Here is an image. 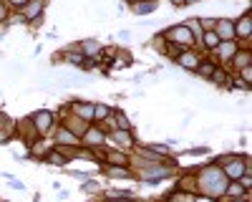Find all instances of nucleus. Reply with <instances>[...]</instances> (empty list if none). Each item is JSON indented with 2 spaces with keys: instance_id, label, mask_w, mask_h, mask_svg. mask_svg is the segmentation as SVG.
Wrapping results in <instances>:
<instances>
[{
  "instance_id": "nucleus-1",
  "label": "nucleus",
  "mask_w": 252,
  "mask_h": 202,
  "mask_svg": "<svg viewBox=\"0 0 252 202\" xmlns=\"http://www.w3.org/2000/svg\"><path fill=\"white\" fill-rule=\"evenodd\" d=\"M227 177L222 172V167H217L215 162L209 165H202L197 169V195L199 197H207V200H220L224 195V187H227Z\"/></svg>"
},
{
  "instance_id": "nucleus-2",
  "label": "nucleus",
  "mask_w": 252,
  "mask_h": 202,
  "mask_svg": "<svg viewBox=\"0 0 252 202\" xmlns=\"http://www.w3.org/2000/svg\"><path fill=\"white\" fill-rule=\"evenodd\" d=\"M161 35H164L166 43H172L177 48H194V35L189 33V28L184 23H174L169 28H164Z\"/></svg>"
},
{
  "instance_id": "nucleus-3",
  "label": "nucleus",
  "mask_w": 252,
  "mask_h": 202,
  "mask_svg": "<svg viewBox=\"0 0 252 202\" xmlns=\"http://www.w3.org/2000/svg\"><path fill=\"white\" fill-rule=\"evenodd\" d=\"M106 147L109 149H119V152H134L136 147V136L134 132H124V129H111L106 134Z\"/></svg>"
},
{
  "instance_id": "nucleus-4",
  "label": "nucleus",
  "mask_w": 252,
  "mask_h": 202,
  "mask_svg": "<svg viewBox=\"0 0 252 202\" xmlns=\"http://www.w3.org/2000/svg\"><path fill=\"white\" fill-rule=\"evenodd\" d=\"M222 172H224V177L229 179V182H235V179H240L245 172H252V165H250V157L247 154H232V159L227 162V165L222 167Z\"/></svg>"
},
{
  "instance_id": "nucleus-5",
  "label": "nucleus",
  "mask_w": 252,
  "mask_h": 202,
  "mask_svg": "<svg viewBox=\"0 0 252 202\" xmlns=\"http://www.w3.org/2000/svg\"><path fill=\"white\" fill-rule=\"evenodd\" d=\"M106 129H103L101 124H91L86 132L81 134V147H89V149H103L106 147Z\"/></svg>"
},
{
  "instance_id": "nucleus-6",
  "label": "nucleus",
  "mask_w": 252,
  "mask_h": 202,
  "mask_svg": "<svg viewBox=\"0 0 252 202\" xmlns=\"http://www.w3.org/2000/svg\"><path fill=\"white\" fill-rule=\"evenodd\" d=\"M31 124H33L35 134H48V132H53V127H56V114L48 111V109H40V111H35V114L31 116Z\"/></svg>"
},
{
  "instance_id": "nucleus-7",
  "label": "nucleus",
  "mask_w": 252,
  "mask_h": 202,
  "mask_svg": "<svg viewBox=\"0 0 252 202\" xmlns=\"http://www.w3.org/2000/svg\"><path fill=\"white\" fill-rule=\"evenodd\" d=\"M199 61H202V53H197L194 48H182V51L177 53V58H174V64H177L179 68L189 71V73H194L197 66H199Z\"/></svg>"
},
{
  "instance_id": "nucleus-8",
  "label": "nucleus",
  "mask_w": 252,
  "mask_h": 202,
  "mask_svg": "<svg viewBox=\"0 0 252 202\" xmlns=\"http://www.w3.org/2000/svg\"><path fill=\"white\" fill-rule=\"evenodd\" d=\"M174 187L184 195H194L197 197V169H187L174 177Z\"/></svg>"
},
{
  "instance_id": "nucleus-9",
  "label": "nucleus",
  "mask_w": 252,
  "mask_h": 202,
  "mask_svg": "<svg viewBox=\"0 0 252 202\" xmlns=\"http://www.w3.org/2000/svg\"><path fill=\"white\" fill-rule=\"evenodd\" d=\"M71 111L73 116L83 119V121H94V101H86V99H71Z\"/></svg>"
},
{
  "instance_id": "nucleus-10",
  "label": "nucleus",
  "mask_w": 252,
  "mask_h": 202,
  "mask_svg": "<svg viewBox=\"0 0 252 202\" xmlns=\"http://www.w3.org/2000/svg\"><path fill=\"white\" fill-rule=\"evenodd\" d=\"M235 51H237V40H220V46L215 48V61L220 66H227Z\"/></svg>"
},
{
  "instance_id": "nucleus-11",
  "label": "nucleus",
  "mask_w": 252,
  "mask_h": 202,
  "mask_svg": "<svg viewBox=\"0 0 252 202\" xmlns=\"http://www.w3.org/2000/svg\"><path fill=\"white\" fill-rule=\"evenodd\" d=\"M235 38H252V10L250 8L240 18H235Z\"/></svg>"
},
{
  "instance_id": "nucleus-12",
  "label": "nucleus",
  "mask_w": 252,
  "mask_h": 202,
  "mask_svg": "<svg viewBox=\"0 0 252 202\" xmlns=\"http://www.w3.org/2000/svg\"><path fill=\"white\" fill-rule=\"evenodd\" d=\"M53 141H56V147H81V139L73 134V132H68L66 127H58L56 129V136H53Z\"/></svg>"
},
{
  "instance_id": "nucleus-13",
  "label": "nucleus",
  "mask_w": 252,
  "mask_h": 202,
  "mask_svg": "<svg viewBox=\"0 0 252 202\" xmlns=\"http://www.w3.org/2000/svg\"><path fill=\"white\" fill-rule=\"evenodd\" d=\"M215 33L220 35V40H235V20L232 18H217Z\"/></svg>"
},
{
  "instance_id": "nucleus-14",
  "label": "nucleus",
  "mask_w": 252,
  "mask_h": 202,
  "mask_svg": "<svg viewBox=\"0 0 252 202\" xmlns=\"http://www.w3.org/2000/svg\"><path fill=\"white\" fill-rule=\"evenodd\" d=\"M101 167L109 179H136L131 167H116V165H101Z\"/></svg>"
},
{
  "instance_id": "nucleus-15",
  "label": "nucleus",
  "mask_w": 252,
  "mask_h": 202,
  "mask_svg": "<svg viewBox=\"0 0 252 202\" xmlns=\"http://www.w3.org/2000/svg\"><path fill=\"white\" fill-rule=\"evenodd\" d=\"M61 127H66L68 132H73V134L81 139V134L86 132L91 124H89V121H83V119H78V116H73V114H71V116H66V119H63V124H61Z\"/></svg>"
},
{
  "instance_id": "nucleus-16",
  "label": "nucleus",
  "mask_w": 252,
  "mask_h": 202,
  "mask_svg": "<svg viewBox=\"0 0 252 202\" xmlns=\"http://www.w3.org/2000/svg\"><path fill=\"white\" fill-rule=\"evenodd\" d=\"M229 64H232L235 71H240V68H245V66H252V51H247V48H237L235 56L229 58Z\"/></svg>"
},
{
  "instance_id": "nucleus-17",
  "label": "nucleus",
  "mask_w": 252,
  "mask_h": 202,
  "mask_svg": "<svg viewBox=\"0 0 252 202\" xmlns=\"http://www.w3.org/2000/svg\"><path fill=\"white\" fill-rule=\"evenodd\" d=\"M101 43H98V40L96 38H83L81 40V43H78V51L83 53V56H86V58H94V56H101Z\"/></svg>"
},
{
  "instance_id": "nucleus-18",
  "label": "nucleus",
  "mask_w": 252,
  "mask_h": 202,
  "mask_svg": "<svg viewBox=\"0 0 252 202\" xmlns=\"http://www.w3.org/2000/svg\"><path fill=\"white\" fill-rule=\"evenodd\" d=\"M111 111H114V106L103 104V101H94V121H96V124H106Z\"/></svg>"
},
{
  "instance_id": "nucleus-19",
  "label": "nucleus",
  "mask_w": 252,
  "mask_h": 202,
  "mask_svg": "<svg viewBox=\"0 0 252 202\" xmlns=\"http://www.w3.org/2000/svg\"><path fill=\"white\" fill-rule=\"evenodd\" d=\"M217 66H220V64H217L215 58H204V56H202V61H199V66H197V71H194V73H197L199 78L209 81V76L215 73V68H217Z\"/></svg>"
},
{
  "instance_id": "nucleus-20",
  "label": "nucleus",
  "mask_w": 252,
  "mask_h": 202,
  "mask_svg": "<svg viewBox=\"0 0 252 202\" xmlns=\"http://www.w3.org/2000/svg\"><path fill=\"white\" fill-rule=\"evenodd\" d=\"M43 5H46V0H31V3L23 8V15H26L28 23H33L35 18L43 15Z\"/></svg>"
},
{
  "instance_id": "nucleus-21",
  "label": "nucleus",
  "mask_w": 252,
  "mask_h": 202,
  "mask_svg": "<svg viewBox=\"0 0 252 202\" xmlns=\"http://www.w3.org/2000/svg\"><path fill=\"white\" fill-rule=\"evenodd\" d=\"M229 76H232V73H229L224 66H217V68H215V73L209 76V84L217 86V89H227V84H229Z\"/></svg>"
},
{
  "instance_id": "nucleus-22",
  "label": "nucleus",
  "mask_w": 252,
  "mask_h": 202,
  "mask_svg": "<svg viewBox=\"0 0 252 202\" xmlns=\"http://www.w3.org/2000/svg\"><path fill=\"white\" fill-rule=\"evenodd\" d=\"M159 8V0H139V3L131 5V13L134 15H149Z\"/></svg>"
},
{
  "instance_id": "nucleus-23",
  "label": "nucleus",
  "mask_w": 252,
  "mask_h": 202,
  "mask_svg": "<svg viewBox=\"0 0 252 202\" xmlns=\"http://www.w3.org/2000/svg\"><path fill=\"white\" fill-rule=\"evenodd\" d=\"M245 195H250V192L235 179V182H227V187H224V195H222V197H245Z\"/></svg>"
},
{
  "instance_id": "nucleus-24",
  "label": "nucleus",
  "mask_w": 252,
  "mask_h": 202,
  "mask_svg": "<svg viewBox=\"0 0 252 202\" xmlns=\"http://www.w3.org/2000/svg\"><path fill=\"white\" fill-rule=\"evenodd\" d=\"M184 26L189 28V33L194 35V43H197V40L202 38V33H204L202 26H199V18H187V20H184Z\"/></svg>"
},
{
  "instance_id": "nucleus-25",
  "label": "nucleus",
  "mask_w": 252,
  "mask_h": 202,
  "mask_svg": "<svg viewBox=\"0 0 252 202\" xmlns=\"http://www.w3.org/2000/svg\"><path fill=\"white\" fill-rule=\"evenodd\" d=\"M81 192L83 195H98L101 192V182H96L94 177H89L86 182H81Z\"/></svg>"
},
{
  "instance_id": "nucleus-26",
  "label": "nucleus",
  "mask_w": 252,
  "mask_h": 202,
  "mask_svg": "<svg viewBox=\"0 0 252 202\" xmlns=\"http://www.w3.org/2000/svg\"><path fill=\"white\" fill-rule=\"evenodd\" d=\"M3 177L8 179V187H13V190H18V192H23V190H26V185H23V182H20V179H15L13 174H8V172H3Z\"/></svg>"
},
{
  "instance_id": "nucleus-27",
  "label": "nucleus",
  "mask_w": 252,
  "mask_h": 202,
  "mask_svg": "<svg viewBox=\"0 0 252 202\" xmlns=\"http://www.w3.org/2000/svg\"><path fill=\"white\" fill-rule=\"evenodd\" d=\"M199 26H202V31H215V26H217V18H209V15H204V18H199Z\"/></svg>"
},
{
  "instance_id": "nucleus-28",
  "label": "nucleus",
  "mask_w": 252,
  "mask_h": 202,
  "mask_svg": "<svg viewBox=\"0 0 252 202\" xmlns=\"http://www.w3.org/2000/svg\"><path fill=\"white\" fill-rule=\"evenodd\" d=\"M187 154H192V157H204V154H209V147H192V149H187Z\"/></svg>"
},
{
  "instance_id": "nucleus-29",
  "label": "nucleus",
  "mask_w": 252,
  "mask_h": 202,
  "mask_svg": "<svg viewBox=\"0 0 252 202\" xmlns=\"http://www.w3.org/2000/svg\"><path fill=\"white\" fill-rule=\"evenodd\" d=\"M237 182H240V185H242V187H245V190L250 192V187H252V172H245V174H242V177H240Z\"/></svg>"
},
{
  "instance_id": "nucleus-30",
  "label": "nucleus",
  "mask_w": 252,
  "mask_h": 202,
  "mask_svg": "<svg viewBox=\"0 0 252 202\" xmlns=\"http://www.w3.org/2000/svg\"><path fill=\"white\" fill-rule=\"evenodd\" d=\"M28 3H31V0H8V5H10V8H15V10H23Z\"/></svg>"
},
{
  "instance_id": "nucleus-31",
  "label": "nucleus",
  "mask_w": 252,
  "mask_h": 202,
  "mask_svg": "<svg viewBox=\"0 0 252 202\" xmlns=\"http://www.w3.org/2000/svg\"><path fill=\"white\" fill-rule=\"evenodd\" d=\"M8 18V5H5V0H0V23Z\"/></svg>"
},
{
  "instance_id": "nucleus-32",
  "label": "nucleus",
  "mask_w": 252,
  "mask_h": 202,
  "mask_svg": "<svg viewBox=\"0 0 252 202\" xmlns=\"http://www.w3.org/2000/svg\"><path fill=\"white\" fill-rule=\"evenodd\" d=\"M146 76H149V73H134V76H131V84H136V86L144 84V78H146Z\"/></svg>"
},
{
  "instance_id": "nucleus-33",
  "label": "nucleus",
  "mask_w": 252,
  "mask_h": 202,
  "mask_svg": "<svg viewBox=\"0 0 252 202\" xmlns=\"http://www.w3.org/2000/svg\"><path fill=\"white\" fill-rule=\"evenodd\" d=\"M119 38H121V40H129V38H131V31H119Z\"/></svg>"
},
{
  "instance_id": "nucleus-34",
  "label": "nucleus",
  "mask_w": 252,
  "mask_h": 202,
  "mask_svg": "<svg viewBox=\"0 0 252 202\" xmlns=\"http://www.w3.org/2000/svg\"><path fill=\"white\" fill-rule=\"evenodd\" d=\"M169 3H172L174 8H184V0H169Z\"/></svg>"
},
{
  "instance_id": "nucleus-35",
  "label": "nucleus",
  "mask_w": 252,
  "mask_h": 202,
  "mask_svg": "<svg viewBox=\"0 0 252 202\" xmlns=\"http://www.w3.org/2000/svg\"><path fill=\"white\" fill-rule=\"evenodd\" d=\"M197 3H202V0H184V5H197Z\"/></svg>"
},
{
  "instance_id": "nucleus-36",
  "label": "nucleus",
  "mask_w": 252,
  "mask_h": 202,
  "mask_svg": "<svg viewBox=\"0 0 252 202\" xmlns=\"http://www.w3.org/2000/svg\"><path fill=\"white\" fill-rule=\"evenodd\" d=\"M3 31H5V23H0V35H3Z\"/></svg>"
},
{
  "instance_id": "nucleus-37",
  "label": "nucleus",
  "mask_w": 252,
  "mask_h": 202,
  "mask_svg": "<svg viewBox=\"0 0 252 202\" xmlns=\"http://www.w3.org/2000/svg\"><path fill=\"white\" fill-rule=\"evenodd\" d=\"M126 3H131V5H134V3H139V0H126Z\"/></svg>"
},
{
  "instance_id": "nucleus-38",
  "label": "nucleus",
  "mask_w": 252,
  "mask_h": 202,
  "mask_svg": "<svg viewBox=\"0 0 252 202\" xmlns=\"http://www.w3.org/2000/svg\"><path fill=\"white\" fill-rule=\"evenodd\" d=\"M91 202H96V200H91Z\"/></svg>"
},
{
  "instance_id": "nucleus-39",
  "label": "nucleus",
  "mask_w": 252,
  "mask_h": 202,
  "mask_svg": "<svg viewBox=\"0 0 252 202\" xmlns=\"http://www.w3.org/2000/svg\"><path fill=\"white\" fill-rule=\"evenodd\" d=\"M0 202H3V200H0Z\"/></svg>"
}]
</instances>
